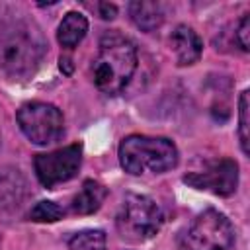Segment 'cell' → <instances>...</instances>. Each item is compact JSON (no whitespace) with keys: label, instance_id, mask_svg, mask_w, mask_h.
<instances>
[{"label":"cell","instance_id":"obj_1","mask_svg":"<svg viewBox=\"0 0 250 250\" xmlns=\"http://www.w3.org/2000/svg\"><path fill=\"white\" fill-rule=\"evenodd\" d=\"M47 43L39 27L25 20L0 25V72L20 78L31 74L45 55Z\"/></svg>","mask_w":250,"mask_h":250},{"label":"cell","instance_id":"obj_2","mask_svg":"<svg viewBox=\"0 0 250 250\" xmlns=\"http://www.w3.org/2000/svg\"><path fill=\"white\" fill-rule=\"evenodd\" d=\"M135 70H137L135 45L119 33H105L100 41V51L92 64V78L96 88L104 94L113 96L127 86Z\"/></svg>","mask_w":250,"mask_h":250},{"label":"cell","instance_id":"obj_3","mask_svg":"<svg viewBox=\"0 0 250 250\" xmlns=\"http://www.w3.org/2000/svg\"><path fill=\"white\" fill-rule=\"evenodd\" d=\"M119 162L133 176L145 172L162 174L178 164V148L164 137L129 135L119 145Z\"/></svg>","mask_w":250,"mask_h":250},{"label":"cell","instance_id":"obj_4","mask_svg":"<svg viewBox=\"0 0 250 250\" xmlns=\"http://www.w3.org/2000/svg\"><path fill=\"white\" fill-rule=\"evenodd\" d=\"M164 225L160 205L148 195L129 193L117 215V229L129 242H143L152 238Z\"/></svg>","mask_w":250,"mask_h":250},{"label":"cell","instance_id":"obj_5","mask_svg":"<svg viewBox=\"0 0 250 250\" xmlns=\"http://www.w3.org/2000/svg\"><path fill=\"white\" fill-rule=\"evenodd\" d=\"M188 250H229L234 242L232 223L219 211L199 213L184 236Z\"/></svg>","mask_w":250,"mask_h":250},{"label":"cell","instance_id":"obj_6","mask_svg":"<svg viewBox=\"0 0 250 250\" xmlns=\"http://www.w3.org/2000/svg\"><path fill=\"white\" fill-rule=\"evenodd\" d=\"M18 125L23 135L35 145H51L61 139L64 121L62 113L45 102H29L23 104L16 113Z\"/></svg>","mask_w":250,"mask_h":250},{"label":"cell","instance_id":"obj_7","mask_svg":"<svg viewBox=\"0 0 250 250\" xmlns=\"http://www.w3.org/2000/svg\"><path fill=\"white\" fill-rule=\"evenodd\" d=\"M80 164H82L80 145H68L64 148H59L47 154H37L33 160L37 180L45 188H53L57 184L68 182L70 178L76 176Z\"/></svg>","mask_w":250,"mask_h":250},{"label":"cell","instance_id":"obj_8","mask_svg":"<svg viewBox=\"0 0 250 250\" xmlns=\"http://www.w3.org/2000/svg\"><path fill=\"white\" fill-rule=\"evenodd\" d=\"M184 182L195 189H205L215 195H230L238 186V164L230 158L209 160L203 168L188 172Z\"/></svg>","mask_w":250,"mask_h":250},{"label":"cell","instance_id":"obj_9","mask_svg":"<svg viewBox=\"0 0 250 250\" xmlns=\"http://www.w3.org/2000/svg\"><path fill=\"white\" fill-rule=\"evenodd\" d=\"M170 45L176 53V61L180 66H188V64L197 62L201 57V49H203L199 35L188 25H178L172 31Z\"/></svg>","mask_w":250,"mask_h":250},{"label":"cell","instance_id":"obj_10","mask_svg":"<svg viewBox=\"0 0 250 250\" xmlns=\"http://www.w3.org/2000/svg\"><path fill=\"white\" fill-rule=\"evenodd\" d=\"M107 195V189L96 182V180H86L80 188V191L72 197V203H70V209L72 213L76 215H90L94 211H98L104 203Z\"/></svg>","mask_w":250,"mask_h":250},{"label":"cell","instance_id":"obj_11","mask_svg":"<svg viewBox=\"0 0 250 250\" xmlns=\"http://www.w3.org/2000/svg\"><path fill=\"white\" fill-rule=\"evenodd\" d=\"M129 16L143 31H152L164 21V8L160 2H131Z\"/></svg>","mask_w":250,"mask_h":250},{"label":"cell","instance_id":"obj_12","mask_svg":"<svg viewBox=\"0 0 250 250\" xmlns=\"http://www.w3.org/2000/svg\"><path fill=\"white\" fill-rule=\"evenodd\" d=\"M86 31H88V20L78 12H68L59 25L57 39L62 47L72 49L84 39Z\"/></svg>","mask_w":250,"mask_h":250},{"label":"cell","instance_id":"obj_13","mask_svg":"<svg viewBox=\"0 0 250 250\" xmlns=\"http://www.w3.org/2000/svg\"><path fill=\"white\" fill-rule=\"evenodd\" d=\"M23 182L18 170H10V174L0 172V207L18 205L23 193Z\"/></svg>","mask_w":250,"mask_h":250},{"label":"cell","instance_id":"obj_14","mask_svg":"<svg viewBox=\"0 0 250 250\" xmlns=\"http://www.w3.org/2000/svg\"><path fill=\"white\" fill-rule=\"evenodd\" d=\"M70 250H105V234L102 230H80L68 240Z\"/></svg>","mask_w":250,"mask_h":250},{"label":"cell","instance_id":"obj_15","mask_svg":"<svg viewBox=\"0 0 250 250\" xmlns=\"http://www.w3.org/2000/svg\"><path fill=\"white\" fill-rule=\"evenodd\" d=\"M62 217H64V209L55 201H39L29 211V219L35 223H55Z\"/></svg>","mask_w":250,"mask_h":250},{"label":"cell","instance_id":"obj_16","mask_svg":"<svg viewBox=\"0 0 250 250\" xmlns=\"http://www.w3.org/2000/svg\"><path fill=\"white\" fill-rule=\"evenodd\" d=\"M248 90H244L242 94H240V113H238V121H240V125H238V137H240V146H242V152L244 154H248L250 152V121H248Z\"/></svg>","mask_w":250,"mask_h":250},{"label":"cell","instance_id":"obj_17","mask_svg":"<svg viewBox=\"0 0 250 250\" xmlns=\"http://www.w3.org/2000/svg\"><path fill=\"white\" fill-rule=\"evenodd\" d=\"M248 35H250V18H248V14H246V16H242V20H240V23H238V29H236V41H238V45H240L242 51H248V49H250V39H248Z\"/></svg>","mask_w":250,"mask_h":250},{"label":"cell","instance_id":"obj_18","mask_svg":"<svg viewBox=\"0 0 250 250\" xmlns=\"http://www.w3.org/2000/svg\"><path fill=\"white\" fill-rule=\"evenodd\" d=\"M98 12H100V16L104 20H113L115 14H117V8L113 4H109V2H100L98 4Z\"/></svg>","mask_w":250,"mask_h":250},{"label":"cell","instance_id":"obj_19","mask_svg":"<svg viewBox=\"0 0 250 250\" xmlns=\"http://www.w3.org/2000/svg\"><path fill=\"white\" fill-rule=\"evenodd\" d=\"M68 62H70L68 59H62V57H61V70L64 68V72H70V64H68Z\"/></svg>","mask_w":250,"mask_h":250}]
</instances>
